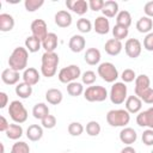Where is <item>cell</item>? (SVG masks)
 Instances as JSON below:
<instances>
[{"label": "cell", "mask_w": 153, "mask_h": 153, "mask_svg": "<svg viewBox=\"0 0 153 153\" xmlns=\"http://www.w3.org/2000/svg\"><path fill=\"white\" fill-rule=\"evenodd\" d=\"M27 60H29V51L26 48L23 47H17L12 51V54L8 57V66L10 68L20 72L25 71L27 66Z\"/></svg>", "instance_id": "6da1fadb"}, {"label": "cell", "mask_w": 153, "mask_h": 153, "mask_svg": "<svg viewBox=\"0 0 153 153\" xmlns=\"http://www.w3.org/2000/svg\"><path fill=\"white\" fill-rule=\"evenodd\" d=\"M60 59L59 55L53 51V53H44L42 55V65H41V73L45 78H51L56 74L57 66H59Z\"/></svg>", "instance_id": "7a4b0ae2"}, {"label": "cell", "mask_w": 153, "mask_h": 153, "mask_svg": "<svg viewBox=\"0 0 153 153\" xmlns=\"http://www.w3.org/2000/svg\"><path fill=\"white\" fill-rule=\"evenodd\" d=\"M130 121V114L126 109H114L106 114V122L111 127H126Z\"/></svg>", "instance_id": "3957f363"}, {"label": "cell", "mask_w": 153, "mask_h": 153, "mask_svg": "<svg viewBox=\"0 0 153 153\" xmlns=\"http://www.w3.org/2000/svg\"><path fill=\"white\" fill-rule=\"evenodd\" d=\"M8 115L14 123H24L27 120V110L19 100H13L8 105Z\"/></svg>", "instance_id": "277c9868"}, {"label": "cell", "mask_w": 153, "mask_h": 153, "mask_svg": "<svg viewBox=\"0 0 153 153\" xmlns=\"http://www.w3.org/2000/svg\"><path fill=\"white\" fill-rule=\"evenodd\" d=\"M127 91H128L127 85L123 81L115 82L111 86V90H110V93H109V98H110L111 103L115 104V105H120V104L124 103L127 97H128Z\"/></svg>", "instance_id": "5b68a950"}, {"label": "cell", "mask_w": 153, "mask_h": 153, "mask_svg": "<svg viewBox=\"0 0 153 153\" xmlns=\"http://www.w3.org/2000/svg\"><path fill=\"white\" fill-rule=\"evenodd\" d=\"M98 75L105 81V82H116L118 78V71L111 62H102L98 66Z\"/></svg>", "instance_id": "8992f818"}, {"label": "cell", "mask_w": 153, "mask_h": 153, "mask_svg": "<svg viewBox=\"0 0 153 153\" xmlns=\"http://www.w3.org/2000/svg\"><path fill=\"white\" fill-rule=\"evenodd\" d=\"M79 76H81V71L80 67L76 65H69L67 67H63L62 69H60L57 78L62 84H69L75 81Z\"/></svg>", "instance_id": "52a82bcc"}, {"label": "cell", "mask_w": 153, "mask_h": 153, "mask_svg": "<svg viewBox=\"0 0 153 153\" xmlns=\"http://www.w3.org/2000/svg\"><path fill=\"white\" fill-rule=\"evenodd\" d=\"M109 97L108 91L104 86L96 85V86H88L84 91V98L87 102H104Z\"/></svg>", "instance_id": "ba28073f"}, {"label": "cell", "mask_w": 153, "mask_h": 153, "mask_svg": "<svg viewBox=\"0 0 153 153\" xmlns=\"http://www.w3.org/2000/svg\"><path fill=\"white\" fill-rule=\"evenodd\" d=\"M142 50V44L137 38H128L124 43V51L130 59H136L140 56Z\"/></svg>", "instance_id": "9c48e42d"}, {"label": "cell", "mask_w": 153, "mask_h": 153, "mask_svg": "<svg viewBox=\"0 0 153 153\" xmlns=\"http://www.w3.org/2000/svg\"><path fill=\"white\" fill-rule=\"evenodd\" d=\"M31 33L33 37L38 38L39 41H43L47 35L49 33L48 32V26H47V23L43 20V19H35L32 23H31Z\"/></svg>", "instance_id": "30bf717a"}, {"label": "cell", "mask_w": 153, "mask_h": 153, "mask_svg": "<svg viewBox=\"0 0 153 153\" xmlns=\"http://www.w3.org/2000/svg\"><path fill=\"white\" fill-rule=\"evenodd\" d=\"M136 123L140 127H147L153 129V106L148 108L145 111H140L136 116Z\"/></svg>", "instance_id": "8fae6325"}, {"label": "cell", "mask_w": 153, "mask_h": 153, "mask_svg": "<svg viewBox=\"0 0 153 153\" xmlns=\"http://www.w3.org/2000/svg\"><path fill=\"white\" fill-rule=\"evenodd\" d=\"M66 6L74 13L82 16L87 12L88 7V2L85 0H67L66 1Z\"/></svg>", "instance_id": "7c38bea8"}, {"label": "cell", "mask_w": 153, "mask_h": 153, "mask_svg": "<svg viewBox=\"0 0 153 153\" xmlns=\"http://www.w3.org/2000/svg\"><path fill=\"white\" fill-rule=\"evenodd\" d=\"M124 105H126V110L129 114H139L142 108V100L137 96H134V94L128 96L124 102Z\"/></svg>", "instance_id": "4fadbf2b"}, {"label": "cell", "mask_w": 153, "mask_h": 153, "mask_svg": "<svg viewBox=\"0 0 153 153\" xmlns=\"http://www.w3.org/2000/svg\"><path fill=\"white\" fill-rule=\"evenodd\" d=\"M123 49V44L121 41L116 39V38H110L105 42L104 44V50L106 54H109L110 56H116L118 55Z\"/></svg>", "instance_id": "5bb4252c"}, {"label": "cell", "mask_w": 153, "mask_h": 153, "mask_svg": "<svg viewBox=\"0 0 153 153\" xmlns=\"http://www.w3.org/2000/svg\"><path fill=\"white\" fill-rule=\"evenodd\" d=\"M93 30L99 35H106L110 31V23L109 19L104 16H99L94 19Z\"/></svg>", "instance_id": "9a60e30c"}, {"label": "cell", "mask_w": 153, "mask_h": 153, "mask_svg": "<svg viewBox=\"0 0 153 153\" xmlns=\"http://www.w3.org/2000/svg\"><path fill=\"white\" fill-rule=\"evenodd\" d=\"M137 139V134L135 131V129L130 128V127H124L121 131H120V140L121 142H123L127 146H130L131 143H134Z\"/></svg>", "instance_id": "2e32d148"}, {"label": "cell", "mask_w": 153, "mask_h": 153, "mask_svg": "<svg viewBox=\"0 0 153 153\" xmlns=\"http://www.w3.org/2000/svg\"><path fill=\"white\" fill-rule=\"evenodd\" d=\"M19 72L12 69V68H6L1 73V80L6 85H17L19 81Z\"/></svg>", "instance_id": "e0dca14e"}, {"label": "cell", "mask_w": 153, "mask_h": 153, "mask_svg": "<svg viewBox=\"0 0 153 153\" xmlns=\"http://www.w3.org/2000/svg\"><path fill=\"white\" fill-rule=\"evenodd\" d=\"M54 19H55V24L59 27H68V26H71L72 20H73L71 13L66 10H61V11L56 12Z\"/></svg>", "instance_id": "ac0fdd59"}, {"label": "cell", "mask_w": 153, "mask_h": 153, "mask_svg": "<svg viewBox=\"0 0 153 153\" xmlns=\"http://www.w3.org/2000/svg\"><path fill=\"white\" fill-rule=\"evenodd\" d=\"M85 45H86V41H85L84 36H81V35H73L69 38L68 47H69V49L73 53H80V51H82L85 49Z\"/></svg>", "instance_id": "d6986e66"}, {"label": "cell", "mask_w": 153, "mask_h": 153, "mask_svg": "<svg viewBox=\"0 0 153 153\" xmlns=\"http://www.w3.org/2000/svg\"><path fill=\"white\" fill-rule=\"evenodd\" d=\"M57 44H59V38H57V35L54 32H49L47 37L42 41V48L47 53L55 51V49L57 48Z\"/></svg>", "instance_id": "ffe728a7"}, {"label": "cell", "mask_w": 153, "mask_h": 153, "mask_svg": "<svg viewBox=\"0 0 153 153\" xmlns=\"http://www.w3.org/2000/svg\"><path fill=\"white\" fill-rule=\"evenodd\" d=\"M22 78H23L24 82H26V84L30 85V86H33V85H36V84L39 81V78H41V76H39V73H38V71H37L36 68L29 67V68H26V69L24 71Z\"/></svg>", "instance_id": "44dd1931"}, {"label": "cell", "mask_w": 153, "mask_h": 153, "mask_svg": "<svg viewBox=\"0 0 153 153\" xmlns=\"http://www.w3.org/2000/svg\"><path fill=\"white\" fill-rule=\"evenodd\" d=\"M102 13L106 18H114L118 14V4L114 0H108L104 2V6L102 8Z\"/></svg>", "instance_id": "7402d4cb"}, {"label": "cell", "mask_w": 153, "mask_h": 153, "mask_svg": "<svg viewBox=\"0 0 153 153\" xmlns=\"http://www.w3.org/2000/svg\"><path fill=\"white\" fill-rule=\"evenodd\" d=\"M100 51L97 48H88L84 55V60L90 66H96L100 61Z\"/></svg>", "instance_id": "603a6c76"}, {"label": "cell", "mask_w": 153, "mask_h": 153, "mask_svg": "<svg viewBox=\"0 0 153 153\" xmlns=\"http://www.w3.org/2000/svg\"><path fill=\"white\" fill-rule=\"evenodd\" d=\"M151 86V80L148 75L146 74H140L135 79V96H139L142 91L147 90Z\"/></svg>", "instance_id": "cb8c5ba5"}, {"label": "cell", "mask_w": 153, "mask_h": 153, "mask_svg": "<svg viewBox=\"0 0 153 153\" xmlns=\"http://www.w3.org/2000/svg\"><path fill=\"white\" fill-rule=\"evenodd\" d=\"M42 136H43V127L39 124H31L26 129V137L30 141L36 142V141L41 140Z\"/></svg>", "instance_id": "d4e9b609"}, {"label": "cell", "mask_w": 153, "mask_h": 153, "mask_svg": "<svg viewBox=\"0 0 153 153\" xmlns=\"http://www.w3.org/2000/svg\"><path fill=\"white\" fill-rule=\"evenodd\" d=\"M14 27V18L8 13L0 14V31L8 32Z\"/></svg>", "instance_id": "484cf974"}, {"label": "cell", "mask_w": 153, "mask_h": 153, "mask_svg": "<svg viewBox=\"0 0 153 153\" xmlns=\"http://www.w3.org/2000/svg\"><path fill=\"white\" fill-rule=\"evenodd\" d=\"M45 99L49 104L51 105H57L62 102L63 99V96H62V92L57 88H49L47 92H45Z\"/></svg>", "instance_id": "4316f807"}, {"label": "cell", "mask_w": 153, "mask_h": 153, "mask_svg": "<svg viewBox=\"0 0 153 153\" xmlns=\"http://www.w3.org/2000/svg\"><path fill=\"white\" fill-rule=\"evenodd\" d=\"M153 27V20L148 17H141L137 22H136V29L139 32L141 33H149Z\"/></svg>", "instance_id": "83f0119b"}, {"label": "cell", "mask_w": 153, "mask_h": 153, "mask_svg": "<svg viewBox=\"0 0 153 153\" xmlns=\"http://www.w3.org/2000/svg\"><path fill=\"white\" fill-rule=\"evenodd\" d=\"M32 115L36 120H43L45 116L49 115V108L45 103H37L32 108Z\"/></svg>", "instance_id": "f1b7e54d"}, {"label": "cell", "mask_w": 153, "mask_h": 153, "mask_svg": "<svg viewBox=\"0 0 153 153\" xmlns=\"http://www.w3.org/2000/svg\"><path fill=\"white\" fill-rule=\"evenodd\" d=\"M16 94L19 97V98H22V99H26V98H29L31 94H32V86H30V85H27L26 82H19V84H17V86H16Z\"/></svg>", "instance_id": "f546056e"}, {"label": "cell", "mask_w": 153, "mask_h": 153, "mask_svg": "<svg viewBox=\"0 0 153 153\" xmlns=\"http://www.w3.org/2000/svg\"><path fill=\"white\" fill-rule=\"evenodd\" d=\"M6 136L11 140H18L23 136V127L18 123H11L6 130Z\"/></svg>", "instance_id": "4dcf8cb0"}, {"label": "cell", "mask_w": 153, "mask_h": 153, "mask_svg": "<svg viewBox=\"0 0 153 153\" xmlns=\"http://www.w3.org/2000/svg\"><path fill=\"white\" fill-rule=\"evenodd\" d=\"M116 24L129 29V26L131 25V16H130V13L128 11H126V10L120 11L118 14L116 16Z\"/></svg>", "instance_id": "1f68e13d"}, {"label": "cell", "mask_w": 153, "mask_h": 153, "mask_svg": "<svg viewBox=\"0 0 153 153\" xmlns=\"http://www.w3.org/2000/svg\"><path fill=\"white\" fill-rule=\"evenodd\" d=\"M25 48L27 49L29 53H36L42 48V41H39L38 38L31 35L25 39Z\"/></svg>", "instance_id": "d6a6232c"}, {"label": "cell", "mask_w": 153, "mask_h": 153, "mask_svg": "<svg viewBox=\"0 0 153 153\" xmlns=\"http://www.w3.org/2000/svg\"><path fill=\"white\" fill-rule=\"evenodd\" d=\"M67 93L72 97H78L80 96L81 93H84V86L81 82H78V81H73V82H69L67 85Z\"/></svg>", "instance_id": "836d02e7"}, {"label": "cell", "mask_w": 153, "mask_h": 153, "mask_svg": "<svg viewBox=\"0 0 153 153\" xmlns=\"http://www.w3.org/2000/svg\"><path fill=\"white\" fill-rule=\"evenodd\" d=\"M128 33H129V30H128L127 27H124V26H121V25H117V24H116V25L112 27L114 38H116V39H118V41H122V39L127 38Z\"/></svg>", "instance_id": "e575fe53"}, {"label": "cell", "mask_w": 153, "mask_h": 153, "mask_svg": "<svg viewBox=\"0 0 153 153\" xmlns=\"http://www.w3.org/2000/svg\"><path fill=\"white\" fill-rule=\"evenodd\" d=\"M100 130H102L100 124L97 121H90L86 124V133L90 136H98L99 133H100Z\"/></svg>", "instance_id": "d590c367"}, {"label": "cell", "mask_w": 153, "mask_h": 153, "mask_svg": "<svg viewBox=\"0 0 153 153\" xmlns=\"http://www.w3.org/2000/svg\"><path fill=\"white\" fill-rule=\"evenodd\" d=\"M44 5V0H25L24 6L27 12H35Z\"/></svg>", "instance_id": "8d00e7d4"}, {"label": "cell", "mask_w": 153, "mask_h": 153, "mask_svg": "<svg viewBox=\"0 0 153 153\" xmlns=\"http://www.w3.org/2000/svg\"><path fill=\"white\" fill-rule=\"evenodd\" d=\"M76 27L81 33H87L92 30V23L86 18H80L76 22Z\"/></svg>", "instance_id": "74e56055"}, {"label": "cell", "mask_w": 153, "mask_h": 153, "mask_svg": "<svg viewBox=\"0 0 153 153\" xmlns=\"http://www.w3.org/2000/svg\"><path fill=\"white\" fill-rule=\"evenodd\" d=\"M67 130L72 136H80L84 131V126L80 122H72L68 124Z\"/></svg>", "instance_id": "f35d334b"}, {"label": "cell", "mask_w": 153, "mask_h": 153, "mask_svg": "<svg viewBox=\"0 0 153 153\" xmlns=\"http://www.w3.org/2000/svg\"><path fill=\"white\" fill-rule=\"evenodd\" d=\"M10 153H30V147L24 141H17L13 143Z\"/></svg>", "instance_id": "ab89813d"}, {"label": "cell", "mask_w": 153, "mask_h": 153, "mask_svg": "<svg viewBox=\"0 0 153 153\" xmlns=\"http://www.w3.org/2000/svg\"><path fill=\"white\" fill-rule=\"evenodd\" d=\"M96 79H97V75H96V73L93 71H86V72H84L81 74V80H82V84H85V85L94 84Z\"/></svg>", "instance_id": "60d3db41"}, {"label": "cell", "mask_w": 153, "mask_h": 153, "mask_svg": "<svg viewBox=\"0 0 153 153\" xmlns=\"http://www.w3.org/2000/svg\"><path fill=\"white\" fill-rule=\"evenodd\" d=\"M137 97L146 104H153V88L148 87L147 90L142 91Z\"/></svg>", "instance_id": "b9f144b4"}, {"label": "cell", "mask_w": 153, "mask_h": 153, "mask_svg": "<svg viewBox=\"0 0 153 153\" xmlns=\"http://www.w3.org/2000/svg\"><path fill=\"white\" fill-rule=\"evenodd\" d=\"M121 78H122V81L126 84V82H131L136 79V74H135V71L130 69V68H126L122 74H121Z\"/></svg>", "instance_id": "7bdbcfd3"}, {"label": "cell", "mask_w": 153, "mask_h": 153, "mask_svg": "<svg viewBox=\"0 0 153 153\" xmlns=\"http://www.w3.org/2000/svg\"><path fill=\"white\" fill-rule=\"evenodd\" d=\"M41 124H42V127L45 128V129H53V128L56 126V117L49 114L48 116H45V117L41 121Z\"/></svg>", "instance_id": "ee69618b"}, {"label": "cell", "mask_w": 153, "mask_h": 153, "mask_svg": "<svg viewBox=\"0 0 153 153\" xmlns=\"http://www.w3.org/2000/svg\"><path fill=\"white\" fill-rule=\"evenodd\" d=\"M141 139L146 146H153V129H146L142 133Z\"/></svg>", "instance_id": "f6af8a7d"}, {"label": "cell", "mask_w": 153, "mask_h": 153, "mask_svg": "<svg viewBox=\"0 0 153 153\" xmlns=\"http://www.w3.org/2000/svg\"><path fill=\"white\" fill-rule=\"evenodd\" d=\"M143 48L148 51H153V32H149L143 38Z\"/></svg>", "instance_id": "bcb514c9"}, {"label": "cell", "mask_w": 153, "mask_h": 153, "mask_svg": "<svg viewBox=\"0 0 153 153\" xmlns=\"http://www.w3.org/2000/svg\"><path fill=\"white\" fill-rule=\"evenodd\" d=\"M104 2L105 1H103V0H90L88 1V7H90V10H92L94 12L102 11V8L104 6Z\"/></svg>", "instance_id": "7dc6e473"}, {"label": "cell", "mask_w": 153, "mask_h": 153, "mask_svg": "<svg viewBox=\"0 0 153 153\" xmlns=\"http://www.w3.org/2000/svg\"><path fill=\"white\" fill-rule=\"evenodd\" d=\"M143 12L146 13V17L153 18V1H148L143 6Z\"/></svg>", "instance_id": "c3c4849f"}, {"label": "cell", "mask_w": 153, "mask_h": 153, "mask_svg": "<svg viewBox=\"0 0 153 153\" xmlns=\"http://www.w3.org/2000/svg\"><path fill=\"white\" fill-rule=\"evenodd\" d=\"M8 127H10V123L7 122V120L4 116H0V131L6 133V130L8 129Z\"/></svg>", "instance_id": "681fc988"}, {"label": "cell", "mask_w": 153, "mask_h": 153, "mask_svg": "<svg viewBox=\"0 0 153 153\" xmlns=\"http://www.w3.org/2000/svg\"><path fill=\"white\" fill-rule=\"evenodd\" d=\"M8 102V96L5 92H0V109H4L7 105Z\"/></svg>", "instance_id": "f907efd6"}, {"label": "cell", "mask_w": 153, "mask_h": 153, "mask_svg": "<svg viewBox=\"0 0 153 153\" xmlns=\"http://www.w3.org/2000/svg\"><path fill=\"white\" fill-rule=\"evenodd\" d=\"M121 153H136V151L131 146H126V147H123L121 149Z\"/></svg>", "instance_id": "816d5d0a"}, {"label": "cell", "mask_w": 153, "mask_h": 153, "mask_svg": "<svg viewBox=\"0 0 153 153\" xmlns=\"http://www.w3.org/2000/svg\"><path fill=\"white\" fill-rule=\"evenodd\" d=\"M0 147H1V153H5V147H4V143H0Z\"/></svg>", "instance_id": "f5cc1de1"}, {"label": "cell", "mask_w": 153, "mask_h": 153, "mask_svg": "<svg viewBox=\"0 0 153 153\" xmlns=\"http://www.w3.org/2000/svg\"><path fill=\"white\" fill-rule=\"evenodd\" d=\"M151 153H153V149H152V152H151Z\"/></svg>", "instance_id": "db71d44e"}]
</instances>
